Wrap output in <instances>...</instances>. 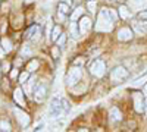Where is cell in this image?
Instances as JSON below:
<instances>
[{
    "label": "cell",
    "instance_id": "2e32d148",
    "mask_svg": "<svg viewBox=\"0 0 147 132\" xmlns=\"http://www.w3.org/2000/svg\"><path fill=\"white\" fill-rule=\"evenodd\" d=\"M118 13H119V18H122V19H128L129 18V10H128V7L125 5H121L119 6Z\"/></svg>",
    "mask_w": 147,
    "mask_h": 132
},
{
    "label": "cell",
    "instance_id": "5bb4252c",
    "mask_svg": "<svg viewBox=\"0 0 147 132\" xmlns=\"http://www.w3.org/2000/svg\"><path fill=\"white\" fill-rule=\"evenodd\" d=\"M69 32H71V35H72V37L74 38H78L80 37V27L77 25V23H75V21H72L71 23H69Z\"/></svg>",
    "mask_w": 147,
    "mask_h": 132
},
{
    "label": "cell",
    "instance_id": "7c38bea8",
    "mask_svg": "<svg viewBox=\"0 0 147 132\" xmlns=\"http://www.w3.org/2000/svg\"><path fill=\"white\" fill-rule=\"evenodd\" d=\"M13 100L19 104V106H27V101H25V95H24V91L22 88H16L13 91Z\"/></svg>",
    "mask_w": 147,
    "mask_h": 132
},
{
    "label": "cell",
    "instance_id": "8992f818",
    "mask_svg": "<svg viewBox=\"0 0 147 132\" xmlns=\"http://www.w3.org/2000/svg\"><path fill=\"white\" fill-rule=\"evenodd\" d=\"M13 115L16 116V121L19 122V125L22 126V128H27L28 125H30V116L27 115V113H24L22 110H19V109H13Z\"/></svg>",
    "mask_w": 147,
    "mask_h": 132
},
{
    "label": "cell",
    "instance_id": "836d02e7",
    "mask_svg": "<svg viewBox=\"0 0 147 132\" xmlns=\"http://www.w3.org/2000/svg\"><path fill=\"white\" fill-rule=\"evenodd\" d=\"M7 52L3 49V47H0V57H5V54H6Z\"/></svg>",
    "mask_w": 147,
    "mask_h": 132
},
{
    "label": "cell",
    "instance_id": "4dcf8cb0",
    "mask_svg": "<svg viewBox=\"0 0 147 132\" xmlns=\"http://www.w3.org/2000/svg\"><path fill=\"white\" fill-rule=\"evenodd\" d=\"M18 76H19V75H18V70H16V69H12V70H10V78L15 79V78H18Z\"/></svg>",
    "mask_w": 147,
    "mask_h": 132
},
{
    "label": "cell",
    "instance_id": "277c9868",
    "mask_svg": "<svg viewBox=\"0 0 147 132\" xmlns=\"http://www.w3.org/2000/svg\"><path fill=\"white\" fill-rule=\"evenodd\" d=\"M129 75V72L127 70L125 66H116L112 72H110V81L113 84H121L122 81H125Z\"/></svg>",
    "mask_w": 147,
    "mask_h": 132
},
{
    "label": "cell",
    "instance_id": "484cf974",
    "mask_svg": "<svg viewBox=\"0 0 147 132\" xmlns=\"http://www.w3.org/2000/svg\"><path fill=\"white\" fill-rule=\"evenodd\" d=\"M30 74H31V72H28V70H27V72H22V74L19 75V82H21V84H25V82L30 79Z\"/></svg>",
    "mask_w": 147,
    "mask_h": 132
},
{
    "label": "cell",
    "instance_id": "9c48e42d",
    "mask_svg": "<svg viewBox=\"0 0 147 132\" xmlns=\"http://www.w3.org/2000/svg\"><path fill=\"white\" fill-rule=\"evenodd\" d=\"M132 98H134V109H136V112H137V113H144L146 106H144V98H143V95L137 92V94L132 95Z\"/></svg>",
    "mask_w": 147,
    "mask_h": 132
},
{
    "label": "cell",
    "instance_id": "44dd1931",
    "mask_svg": "<svg viewBox=\"0 0 147 132\" xmlns=\"http://www.w3.org/2000/svg\"><path fill=\"white\" fill-rule=\"evenodd\" d=\"M31 54H32V49H31L28 44H24L22 50H21V56H22V57H28V56H31Z\"/></svg>",
    "mask_w": 147,
    "mask_h": 132
},
{
    "label": "cell",
    "instance_id": "cb8c5ba5",
    "mask_svg": "<svg viewBox=\"0 0 147 132\" xmlns=\"http://www.w3.org/2000/svg\"><path fill=\"white\" fill-rule=\"evenodd\" d=\"M0 131L9 132V131H10V123H9L7 121H0Z\"/></svg>",
    "mask_w": 147,
    "mask_h": 132
},
{
    "label": "cell",
    "instance_id": "f546056e",
    "mask_svg": "<svg viewBox=\"0 0 147 132\" xmlns=\"http://www.w3.org/2000/svg\"><path fill=\"white\" fill-rule=\"evenodd\" d=\"M131 2H132L134 6H137V7H138V6H141V5L146 2V0H131Z\"/></svg>",
    "mask_w": 147,
    "mask_h": 132
},
{
    "label": "cell",
    "instance_id": "30bf717a",
    "mask_svg": "<svg viewBox=\"0 0 147 132\" xmlns=\"http://www.w3.org/2000/svg\"><path fill=\"white\" fill-rule=\"evenodd\" d=\"M91 25H93V22L88 16H81L80 18V23H78V27H80V32L81 34H85V32H88L91 29Z\"/></svg>",
    "mask_w": 147,
    "mask_h": 132
},
{
    "label": "cell",
    "instance_id": "1f68e13d",
    "mask_svg": "<svg viewBox=\"0 0 147 132\" xmlns=\"http://www.w3.org/2000/svg\"><path fill=\"white\" fill-rule=\"evenodd\" d=\"M52 54H53V57H55V59H57V56H59V50H57V47H53V49H52Z\"/></svg>",
    "mask_w": 147,
    "mask_h": 132
},
{
    "label": "cell",
    "instance_id": "d6a6232c",
    "mask_svg": "<svg viewBox=\"0 0 147 132\" xmlns=\"http://www.w3.org/2000/svg\"><path fill=\"white\" fill-rule=\"evenodd\" d=\"M65 16H66L65 13H62V12L57 10V19H59V21H65Z\"/></svg>",
    "mask_w": 147,
    "mask_h": 132
},
{
    "label": "cell",
    "instance_id": "ffe728a7",
    "mask_svg": "<svg viewBox=\"0 0 147 132\" xmlns=\"http://www.w3.org/2000/svg\"><path fill=\"white\" fill-rule=\"evenodd\" d=\"M57 10H59V12H62V13H65V15L71 13L69 3H59V5H57Z\"/></svg>",
    "mask_w": 147,
    "mask_h": 132
},
{
    "label": "cell",
    "instance_id": "7a4b0ae2",
    "mask_svg": "<svg viewBox=\"0 0 147 132\" xmlns=\"http://www.w3.org/2000/svg\"><path fill=\"white\" fill-rule=\"evenodd\" d=\"M66 113H68V110H66V107L63 104V100L53 98L52 103H50V107H49V115H50L52 117H55V119H59Z\"/></svg>",
    "mask_w": 147,
    "mask_h": 132
},
{
    "label": "cell",
    "instance_id": "ac0fdd59",
    "mask_svg": "<svg viewBox=\"0 0 147 132\" xmlns=\"http://www.w3.org/2000/svg\"><path fill=\"white\" fill-rule=\"evenodd\" d=\"M34 85H35V79L30 78V79L25 82V87H24V91L28 92V94H32V92H34V90H32V87H34Z\"/></svg>",
    "mask_w": 147,
    "mask_h": 132
},
{
    "label": "cell",
    "instance_id": "5b68a950",
    "mask_svg": "<svg viewBox=\"0 0 147 132\" xmlns=\"http://www.w3.org/2000/svg\"><path fill=\"white\" fill-rule=\"evenodd\" d=\"M90 72L91 75L96 76V78H102L105 75L106 72V63L103 60H100V59H97V60H94L91 65H90Z\"/></svg>",
    "mask_w": 147,
    "mask_h": 132
},
{
    "label": "cell",
    "instance_id": "603a6c76",
    "mask_svg": "<svg viewBox=\"0 0 147 132\" xmlns=\"http://www.w3.org/2000/svg\"><path fill=\"white\" fill-rule=\"evenodd\" d=\"M37 68H38V60H35V59H32V60L28 63V66H27V70H28V72H34Z\"/></svg>",
    "mask_w": 147,
    "mask_h": 132
},
{
    "label": "cell",
    "instance_id": "d590c367",
    "mask_svg": "<svg viewBox=\"0 0 147 132\" xmlns=\"http://www.w3.org/2000/svg\"><path fill=\"white\" fill-rule=\"evenodd\" d=\"M144 106H146V109H144V112L147 113V100H144Z\"/></svg>",
    "mask_w": 147,
    "mask_h": 132
},
{
    "label": "cell",
    "instance_id": "e0dca14e",
    "mask_svg": "<svg viewBox=\"0 0 147 132\" xmlns=\"http://www.w3.org/2000/svg\"><path fill=\"white\" fill-rule=\"evenodd\" d=\"M82 13H84V9H82V6H78L75 10L71 13V21H78L81 16H82Z\"/></svg>",
    "mask_w": 147,
    "mask_h": 132
},
{
    "label": "cell",
    "instance_id": "8fae6325",
    "mask_svg": "<svg viewBox=\"0 0 147 132\" xmlns=\"http://www.w3.org/2000/svg\"><path fill=\"white\" fill-rule=\"evenodd\" d=\"M27 37L30 38V40H34V41H37L40 38V35H41V28L38 27V25H32L28 31H27Z\"/></svg>",
    "mask_w": 147,
    "mask_h": 132
},
{
    "label": "cell",
    "instance_id": "4316f807",
    "mask_svg": "<svg viewBox=\"0 0 147 132\" xmlns=\"http://www.w3.org/2000/svg\"><path fill=\"white\" fill-rule=\"evenodd\" d=\"M87 7H88V10L91 12V13H94V12H96V7H97V3L94 2V0H88Z\"/></svg>",
    "mask_w": 147,
    "mask_h": 132
},
{
    "label": "cell",
    "instance_id": "83f0119b",
    "mask_svg": "<svg viewBox=\"0 0 147 132\" xmlns=\"http://www.w3.org/2000/svg\"><path fill=\"white\" fill-rule=\"evenodd\" d=\"M137 18H138L140 21H147V9L138 12V13H137Z\"/></svg>",
    "mask_w": 147,
    "mask_h": 132
},
{
    "label": "cell",
    "instance_id": "d4e9b609",
    "mask_svg": "<svg viewBox=\"0 0 147 132\" xmlns=\"http://www.w3.org/2000/svg\"><path fill=\"white\" fill-rule=\"evenodd\" d=\"M65 43H66V34H60V35H59V38L56 40L57 47H62V46H65Z\"/></svg>",
    "mask_w": 147,
    "mask_h": 132
},
{
    "label": "cell",
    "instance_id": "6da1fadb",
    "mask_svg": "<svg viewBox=\"0 0 147 132\" xmlns=\"http://www.w3.org/2000/svg\"><path fill=\"white\" fill-rule=\"evenodd\" d=\"M112 22H113V19L110 18L109 9L103 7V9L99 12V16H97L96 29H97V31H102V32H109V31H112V27H113Z\"/></svg>",
    "mask_w": 147,
    "mask_h": 132
},
{
    "label": "cell",
    "instance_id": "9a60e30c",
    "mask_svg": "<svg viewBox=\"0 0 147 132\" xmlns=\"http://www.w3.org/2000/svg\"><path fill=\"white\" fill-rule=\"evenodd\" d=\"M132 28L136 29L137 34H140V35H146L147 34V25H146V23H141V25H140L138 22H134L132 23Z\"/></svg>",
    "mask_w": 147,
    "mask_h": 132
},
{
    "label": "cell",
    "instance_id": "ba28073f",
    "mask_svg": "<svg viewBox=\"0 0 147 132\" xmlns=\"http://www.w3.org/2000/svg\"><path fill=\"white\" fill-rule=\"evenodd\" d=\"M132 37H134V32L131 28H121L116 34V38L119 41H129L132 40Z\"/></svg>",
    "mask_w": 147,
    "mask_h": 132
},
{
    "label": "cell",
    "instance_id": "52a82bcc",
    "mask_svg": "<svg viewBox=\"0 0 147 132\" xmlns=\"http://www.w3.org/2000/svg\"><path fill=\"white\" fill-rule=\"evenodd\" d=\"M34 95V100L37 101V103H41V101H44V98H46V94H47V90H46V87L43 85V84H40L38 87H35V90H34V92H32Z\"/></svg>",
    "mask_w": 147,
    "mask_h": 132
},
{
    "label": "cell",
    "instance_id": "e575fe53",
    "mask_svg": "<svg viewBox=\"0 0 147 132\" xmlns=\"http://www.w3.org/2000/svg\"><path fill=\"white\" fill-rule=\"evenodd\" d=\"M3 69H5V70H9V63H5V65H3Z\"/></svg>",
    "mask_w": 147,
    "mask_h": 132
},
{
    "label": "cell",
    "instance_id": "f1b7e54d",
    "mask_svg": "<svg viewBox=\"0 0 147 132\" xmlns=\"http://www.w3.org/2000/svg\"><path fill=\"white\" fill-rule=\"evenodd\" d=\"M109 13H110V18H112L113 21H116V19H118V16H119L118 10H115V9H109Z\"/></svg>",
    "mask_w": 147,
    "mask_h": 132
},
{
    "label": "cell",
    "instance_id": "4fadbf2b",
    "mask_svg": "<svg viewBox=\"0 0 147 132\" xmlns=\"http://www.w3.org/2000/svg\"><path fill=\"white\" fill-rule=\"evenodd\" d=\"M109 116H110V121L112 122H121L122 121V113H121V110L118 109V107H112Z\"/></svg>",
    "mask_w": 147,
    "mask_h": 132
},
{
    "label": "cell",
    "instance_id": "8d00e7d4",
    "mask_svg": "<svg viewBox=\"0 0 147 132\" xmlns=\"http://www.w3.org/2000/svg\"><path fill=\"white\" fill-rule=\"evenodd\" d=\"M144 94L147 95V84H146V87H144Z\"/></svg>",
    "mask_w": 147,
    "mask_h": 132
},
{
    "label": "cell",
    "instance_id": "7402d4cb",
    "mask_svg": "<svg viewBox=\"0 0 147 132\" xmlns=\"http://www.w3.org/2000/svg\"><path fill=\"white\" fill-rule=\"evenodd\" d=\"M2 47H3V49L9 53V52H12V49H13V47H12V43L7 40V38H3L2 40Z\"/></svg>",
    "mask_w": 147,
    "mask_h": 132
},
{
    "label": "cell",
    "instance_id": "d6986e66",
    "mask_svg": "<svg viewBox=\"0 0 147 132\" xmlns=\"http://www.w3.org/2000/svg\"><path fill=\"white\" fill-rule=\"evenodd\" d=\"M60 34H62V29H60V27H59V25L53 27V29H52V37H50V40L56 43V40L59 38V35H60Z\"/></svg>",
    "mask_w": 147,
    "mask_h": 132
},
{
    "label": "cell",
    "instance_id": "3957f363",
    "mask_svg": "<svg viewBox=\"0 0 147 132\" xmlns=\"http://www.w3.org/2000/svg\"><path fill=\"white\" fill-rule=\"evenodd\" d=\"M81 78H82V68L78 66V65L72 66V68L68 70V74H66V85H68V87L77 85Z\"/></svg>",
    "mask_w": 147,
    "mask_h": 132
}]
</instances>
